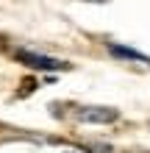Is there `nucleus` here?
I'll return each instance as SVG.
<instances>
[{
  "label": "nucleus",
  "mask_w": 150,
  "mask_h": 153,
  "mask_svg": "<svg viewBox=\"0 0 150 153\" xmlns=\"http://www.w3.org/2000/svg\"><path fill=\"white\" fill-rule=\"evenodd\" d=\"M17 59H20L25 67H33V70H67L69 67L67 61H58V59H50V56H39V53H28V50H20Z\"/></svg>",
  "instance_id": "nucleus-1"
},
{
  "label": "nucleus",
  "mask_w": 150,
  "mask_h": 153,
  "mask_svg": "<svg viewBox=\"0 0 150 153\" xmlns=\"http://www.w3.org/2000/svg\"><path fill=\"white\" fill-rule=\"evenodd\" d=\"M117 117H120L117 109H109V106H83V109H78L81 123H114Z\"/></svg>",
  "instance_id": "nucleus-2"
},
{
  "label": "nucleus",
  "mask_w": 150,
  "mask_h": 153,
  "mask_svg": "<svg viewBox=\"0 0 150 153\" xmlns=\"http://www.w3.org/2000/svg\"><path fill=\"white\" fill-rule=\"evenodd\" d=\"M109 50L114 53V56H122V59H134V61H145V64H150V59H147V56H142L139 50L122 48V45H109Z\"/></svg>",
  "instance_id": "nucleus-3"
}]
</instances>
